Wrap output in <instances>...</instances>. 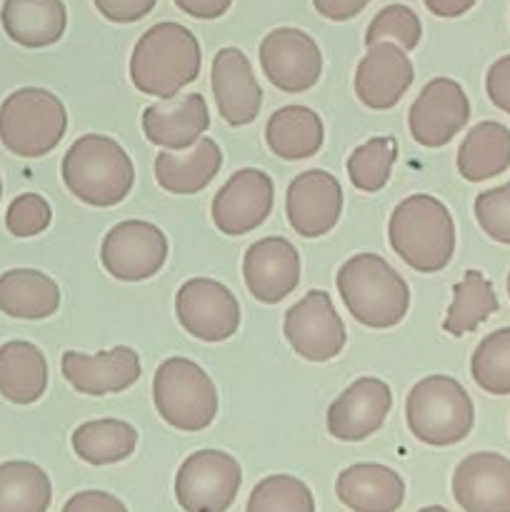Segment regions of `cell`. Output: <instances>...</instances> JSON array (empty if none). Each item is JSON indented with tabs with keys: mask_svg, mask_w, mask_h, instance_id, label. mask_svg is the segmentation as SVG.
Returning <instances> with one entry per match:
<instances>
[{
	"mask_svg": "<svg viewBox=\"0 0 510 512\" xmlns=\"http://www.w3.org/2000/svg\"><path fill=\"white\" fill-rule=\"evenodd\" d=\"M203 65L200 43L185 25L155 23L145 30L130 55V83L143 95L170 100L195 83Z\"/></svg>",
	"mask_w": 510,
	"mask_h": 512,
	"instance_id": "6da1fadb",
	"label": "cell"
},
{
	"mask_svg": "<svg viewBox=\"0 0 510 512\" xmlns=\"http://www.w3.org/2000/svg\"><path fill=\"white\" fill-rule=\"evenodd\" d=\"M388 240L405 265L418 273H440L455 253L453 215L435 195H408L390 215Z\"/></svg>",
	"mask_w": 510,
	"mask_h": 512,
	"instance_id": "7a4b0ae2",
	"label": "cell"
},
{
	"mask_svg": "<svg viewBox=\"0 0 510 512\" xmlns=\"http://www.w3.org/2000/svg\"><path fill=\"white\" fill-rule=\"evenodd\" d=\"M63 183L80 203L113 208L123 203L135 185V165L118 140L108 135H80L65 153Z\"/></svg>",
	"mask_w": 510,
	"mask_h": 512,
	"instance_id": "3957f363",
	"label": "cell"
},
{
	"mask_svg": "<svg viewBox=\"0 0 510 512\" xmlns=\"http://www.w3.org/2000/svg\"><path fill=\"white\" fill-rule=\"evenodd\" d=\"M335 283L348 313L365 328H393L408 315V283L380 255L360 253L348 258Z\"/></svg>",
	"mask_w": 510,
	"mask_h": 512,
	"instance_id": "277c9868",
	"label": "cell"
},
{
	"mask_svg": "<svg viewBox=\"0 0 510 512\" xmlns=\"http://www.w3.org/2000/svg\"><path fill=\"white\" fill-rule=\"evenodd\" d=\"M405 420L420 443L448 448L468 438L475 425V408L458 380L450 375H428L410 388Z\"/></svg>",
	"mask_w": 510,
	"mask_h": 512,
	"instance_id": "5b68a950",
	"label": "cell"
},
{
	"mask_svg": "<svg viewBox=\"0 0 510 512\" xmlns=\"http://www.w3.org/2000/svg\"><path fill=\"white\" fill-rule=\"evenodd\" d=\"M68 113L45 88H20L0 105V143L18 158H43L63 140Z\"/></svg>",
	"mask_w": 510,
	"mask_h": 512,
	"instance_id": "8992f818",
	"label": "cell"
},
{
	"mask_svg": "<svg viewBox=\"0 0 510 512\" xmlns=\"http://www.w3.org/2000/svg\"><path fill=\"white\" fill-rule=\"evenodd\" d=\"M153 403L170 428L198 433L218 415V388L198 363L175 355L155 370Z\"/></svg>",
	"mask_w": 510,
	"mask_h": 512,
	"instance_id": "52a82bcc",
	"label": "cell"
},
{
	"mask_svg": "<svg viewBox=\"0 0 510 512\" xmlns=\"http://www.w3.org/2000/svg\"><path fill=\"white\" fill-rule=\"evenodd\" d=\"M243 485V470L223 450L188 455L175 475V498L185 512H228Z\"/></svg>",
	"mask_w": 510,
	"mask_h": 512,
	"instance_id": "ba28073f",
	"label": "cell"
},
{
	"mask_svg": "<svg viewBox=\"0 0 510 512\" xmlns=\"http://www.w3.org/2000/svg\"><path fill=\"white\" fill-rule=\"evenodd\" d=\"M168 260V235L148 220H123L105 233L100 263L123 283L153 278Z\"/></svg>",
	"mask_w": 510,
	"mask_h": 512,
	"instance_id": "9c48e42d",
	"label": "cell"
},
{
	"mask_svg": "<svg viewBox=\"0 0 510 512\" xmlns=\"http://www.w3.org/2000/svg\"><path fill=\"white\" fill-rule=\"evenodd\" d=\"M175 315L185 333L203 343H223L240 328L238 298L213 278L185 280L175 295Z\"/></svg>",
	"mask_w": 510,
	"mask_h": 512,
	"instance_id": "30bf717a",
	"label": "cell"
},
{
	"mask_svg": "<svg viewBox=\"0 0 510 512\" xmlns=\"http://www.w3.org/2000/svg\"><path fill=\"white\" fill-rule=\"evenodd\" d=\"M283 333L295 355L310 363H328L345 348L343 318L325 290H310L285 313Z\"/></svg>",
	"mask_w": 510,
	"mask_h": 512,
	"instance_id": "8fae6325",
	"label": "cell"
},
{
	"mask_svg": "<svg viewBox=\"0 0 510 512\" xmlns=\"http://www.w3.org/2000/svg\"><path fill=\"white\" fill-rule=\"evenodd\" d=\"M275 185L268 173L258 168H240L215 193L210 218L223 235L238 238L260 228L273 213Z\"/></svg>",
	"mask_w": 510,
	"mask_h": 512,
	"instance_id": "7c38bea8",
	"label": "cell"
},
{
	"mask_svg": "<svg viewBox=\"0 0 510 512\" xmlns=\"http://www.w3.org/2000/svg\"><path fill=\"white\" fill-rule=\"evenodd\" d=\"M260 68L283 93H305L320 80L323 55L305 30L275 28L260 43Z\"/></svg>",
	"mask_w": 510,
	"mask_h": 512,
	"instance_id": "4fadbf2b",
	"label": "cell"
},
{
	"mask_svg": "<svg viewBox=\"0 0 510 512\" xmlns=\"http://www.w3.org/2000/svg\"><path fill=\"white\" fill-rule=\"evenodd\" d=\"M470 120V100L453 78H435L410 105L408 128L415 143L425 148L448 145Z\"/></svg>",
	"mask_w": 510,
	"mask_h": 512,
	"instance_id": "5bb4252c",
	"label": "cell"
},
{
	"mask_svg": "<svg viewBox=\"0 0 510 512\" xmlns=\"http://www.w3.org/2000/svg\"><path fill=\"white\" fill-rule=\"evenodd\" d=\"M393 408V393L385 380L365 375L350 383L328 408V433L343 443H360L383 428Z\"/></svg>",
	"mask_w": 510,
	"mask_h": 512,
	"instance_id": "9a60e30c",
	"label": "cell"
},
{
	"mask_svg": "<svg viewBox=\"0 0 510 512\" xmlns=\"http://www.w3.org/2000/svg\"><path fill=\"white\" fill-rule=\"evenodd\" d=\"M290 228L303 238H320L338 225L343 213V188L328 170H305L295 175L285 195Z\"/></svg>",
	"mask_w": 510,
	"mask_h": 512,
	"instance_id": "2e32d148",
	"label": "cell"
},
{
	"mask_svg": "<svg viewBox=\"0 0 510 512\" xmlns=\"http://www.w3.org/2000/svg\"><path fill=\"white\" fill-rule=\"evenodd\" d=\"M60 370L80 395H93V398L123 393L133 388L143 373L140 355L130 345H115L98 355L65 350L60 358Z\"/></svg>",
	"mask_w": 510,
	"mask_h": 512,
	"instance_id": "e0dca14e",
	"label": "cell"
},
{
	"mask_svg": "<svg viewBox=\"0 0 510 512\" xmlns=\"http://www.w3.org/2000/svg\"><path fill=\"white\" fill-rule=\"evenodd\" d=\"M243 280L255 300L275 305L288 298L300 283V255L280 235L260 238L245 250Z\"/></svg>",
	"mask_w": 510,
	"mask_h": 512,
	"instance_id": "ac0fdd59",
	"label": "cell"
},
{
	"mask_svg": "<svg viewBox=\"0 0 510 512\" xmlns=\"http://www.w3.org/2000/svg\"><path fill=\"white\" fill-rule=\"evenodd\" d=\"M413 78V63L400 45H368V53L355 68V95L365 108L390 110L413 85Z\"/></svg>",
	"mask_w": 510,
	"mask_h": 512,
	"instance_id": "d6986e66",
	"label": "cell"
},
{
	"mask_svg": "<svg viewBox=\"0 0 510 512\" xmlns=\"http://www.w3.org/2000/svg\"><path fill=\"white\" fill-rule=\"evenodd\" d=\"M210 88H213L218 113L233 128L250 125L263 105V90L253 75L248 55L240 48H220L213 58L210 70Z\"/></svg>",
	"mask_w": 510,
	"mask_h": 512,
	"instance_id": "ffe728a7",
	"label": "cell"
},
{
	"mask_svg": "<svg viewBox=\"0 0 510 512\" xmlns=\"http://www.w3.org/2000/svg\"><path fill=\"white\" fill-rule=\"evenodd\" d=\"M453 498L465 512H510V460L473 453L453 473Z\"/></svg>",
	"mask_w": 510,
	"mask_h": 512,
	"instance_id": "44dd1931",
	"label": "cell"
},
{
	"mask_svg": "<svg viewBox=\"0 0 510 512\" xmlns=\"http://www.w3.org/2000/svg\"><path fill=\"white\" fill-rule=\"evenodd\" d=\"M210 110L200 93L160 100L143 110V133L163 150H188L208 133Z\"/></svg>",
	"mask_w": 510,
	"mask_h": 512,
	"instance_id": "7402d4cb",
	"label": "cell"
},
{
	"mask_svg": "<svg viewBox=\"0 0 510 512\" xmlns=\"http://www.w3.org/2000/svg\"><path fill=\"white\" fill-rule=\"evenodd\" d=\"M335 493L353 512H398L405 500V483L388 465L358 463L338 475Z\"/></svg>",
	"mask_w": 510,
	"mask_h": 512,
	"instance_id": "603a6c76",
	"label": "cell"
},
{
	"mask_svg": "<svg viewBox=\"0 0 510 512\" xmlns=\"http://www.w3.org/2000/svg\"><path fill=\"white\" fill-rule=\"evenodd\" d=\"M223 165V153L213 138L203 135L188 150H160L155 155V180L165 193L195 195L213 183Z\"/></svg>",
	"mask_w": 510,
	"mask_h": 512,
	"instance_id": "cb8c5ba5",
	"label": "cell"
},
{
	"mask_svg": "<svg viewBox=\"0 0 510 512\" xmlns=\"http://www.w3.org/2000/svg\"><path fill=\"white\" fill-rule=\"evenodd\" d=\"M0 20L13 43L23 48H48L63 38L68 10L63 0H5Z\"/></svg>",
	"mask_w": 510,
	"mask_h": 512,
	"instance_id": "d4e9b609",
	"label": "cell"
},
{
	"mask_svg": "<svg viewBox=\"0 0 510 512\" xmlns=\"http://www.w3.org/2000/svg\"><path fill=\"white\" fill-rule=\"evenodd\" d=\"M60 288L50 275L13 268L0 275V313L15 320H45L58 313Z\"/></svg>",
	"mask_w": 510,
	"mask_h": 512,
	"instance_id": "484cf974",
	"label": "cell"
},
{
	"mask_svg": "<svg viewBox=\"0 0 510 512\" xmlns=\"http://www.w3.org/2000/svg\"><path fill=\"white\" fill-rule=\"evenodd\" d=\"M48 388V360L38 345L10 340L0 348V395L13 405L38 403Z\"/></svg>",
	"mask_w": 510,
	"mask_h": 512,
	"instance_id": "4316f807",
	"label": "cell"
},
{
	"mask_svg": "<svg viewBox=\"0 0 510 512\" xmlns=\"http://www.w3.org/2000/svg\"><path fill=\"white\" fill-rule=\"evenodd\" d=\"M268 148L283 160H303L323 148L325 128L320 115L308 105H285L265 125Z\"/></svg>",
	"mask_w": 510,
	"mask_h": 512,
	"instance_id": "83f0119b",
	"label": "cell"
},
{
	"mask_svg": "<svg viewBox=\"0 0 510 512\" xmlns=\"http://www.w3.org/2000/svg\"><path fill=\"white\" fill-rule=\"evenodd\" d=\"M510 168V128L483 120L465 135L458 148V173L468 183H483Z\"/></svg>",
	"mask_w": 510,
	"mask_h": 512,
	"instance_id": "f1b7e54d",
	"label": "cell"
},
{
	"mask_svg": "<svg viewBox=\"0 0 510 512\" xmlns=\"http://www.w3.org/2000/svg\"><path fill=\"white\" fill-rule=\"evenodd\" d=\"M70 445H73V453L83 463L100 468V465H113L120 463V460H128L135 453V448H138V430L130 423H125V420H88V423L75 428Z\"/></svg>",
	"mask_w": 510,
	"mask_h": 512,
	"instance_id": "f546056e",
	"label": "cell"
},
{
	"mask_svg": "<svg viewBox=\"0 0 510 512\" xmlns=\"http://www.w3.org/2000/svg\"><path fill=\"white\" fill-rule=\"evenodd\" d=\"M500 303L493 283L480 270H465L463 280L453 288V303L445 313L443 330L448 335L475 333L493 313H498Z\"/></svg>",
	"mask_w": 510,
	"mask_h": 512,
	"instance_id": "4dcf8cb0",
	"label": "cell"
},
{
	"mask_svg": "<svg viewBox=\"0 0 510 512\" xmlns=\"http://www.w3.org/2000/svg\"><path fill=\"white\" fill-rule=\"evenodd\" d=\"M53 485L40 465L8 460L0 465V512H48Z\"/></svg>",
	"mask_w": 510,
	"mask_h": 512,
	"instance_id": "1f68e13d",
	"label": "cell"
},
{
	"mask_svg": "<svg viewBox=\"0 0 510 512\" xmlns=\"http://www.w3.org/2000/svg\"><path fill=\"white\" fill-rule=\"evenodd\" d=\"M395 160H398V140L390 135H378L358 145L350 153L345 168L355 188L363 193H378L388 185Z\"/></svg>",
	"mask_w": 510,
	"mask_h": 512,
	"instance_id": "d6a6232c",
	"label": "cell"
},
{
	"mask_svg": "<svg viewBox=\"0 0 510 512\" xmlns=\"http://www.w3.org/2000/svg\"><path fill=\"white\" fill-rule=\"evenodd\" d=\"M470 375L488 395H510V328L485 335L470 358Z\"/></svg>",
	"mask_w": 510,
	"mask_h": 512,
	"instance_id": "836d02e7",
	"label": "cell"
},
{
	"mask_svg": "<svg viewBox=\"0 0 510 512\" xmlns=\"http://www.w3.org/2000/svg\"><path fill=\"white\" fill-rule=\"evenodd\" d=\"M245 512H315V500L295 475H268L253 488Z\"/></svg>",
	"mask_w": 510,
	"mask_h": 512,
	"instance_id": "e575fe53",
	"label": "cell"
},
{
	"mask_svg": "<svg viewBox=\"0 0 510 512\" xmlns=\"http://www.w3.org/2000/svg\"><path fill=\"white\" fill-rule=\"evenodd\" d=\"M420 38H423V25L415 15L413 8L403 3L385 5L368 25L365 33V45L375 43H395L408 53V50L418 48Z\"/></svg>",
	"mask_w": 510,
	"mask_h": 512,
	"instance_id": "d590c367",
	"label": "cell"
},
{
	"mask_svg": "<svg viewBox=\"0 0 510 512\" xmlns=\"http://www.w3.org/2000/svg\"><path fill=\"white\" fill-rule=\"evenodd\" d=\"M50 220H53V210L48 200L38 193H23L8 205L5 228L15 238H33L50 228Z\"/></svg>",
	"mask_w": 510,
	"mask_h": 512,
	"instance_id": "8d00e7d4",
	"label": "cell"
},
{
	"mask_svg": "<svg viewBox=\"0 0 510 512\" xmlns=\"http://www.w3.org/2000/svg\"><path fill=\"white\" fill-rule=\"evenodd\" d=\"M475 220L488 238L510 245V180L475 198Z\"/></svg>",
	"mask_w": 510,
	"mask_h": 512,
	"instance_id": "74e56055",
	"label": "cell"
},
{
	"mask_svg": "<svg viewBox=\"0 0 510 512\" xmlns=\"http://www.w3.org/2000/svg\"><path fill=\"white\" fill-rule=\"evenodd\" d=\"M98 13L110 23H135L155 8L158 0H93Z\"/></svg>",
	"mask_w": 510,
	"mask_h": 512,
	"instance_id": "f35d334b",
	"label": "cell"
},
{
	"mask_svg": "<svg viewBox=\"0 0 510 512\" xmlns=\"http://www.w3.org/2000/svg\"><path fill=\"white\" fill-rule=\"evenodd\" d=\"M485 93L490 103L510 115V55L495 60L485 75Z\"/></svg>",
	"mask_w": 510,
	"mask_h": 512,
	"instance_id": "ab89813d",
	"label": "cell"
},
{
	"mask_svg": "<svg viewBox=\"0 0 510 512\" xmlns=\"http://www.w3.org/2000/svg\"><path fill=\"white\" fill-rule=\"evenodd\" d=\"M63 512H128V508L103 490H83L63 505Z\"/></svg>",
	"mask_w": 510,
	"mask_h": 512,
	"instance_id": "60d3db41",
	"label": "cell"
},
{
	"mask_svg": "<svg viewBox=\"0 0 510 512\" xmlns=\"http://www.w3.org/2000/svg\"><path fill=\"white\" fill-rule=\"evenodd\" d=\"M368 3L370 0H313L315 10H318L323 18L335 20V23L355 18Z\"/></svg>",
	"mask_w": 510,
	"mask_h": 512,
	"instance_id": "b9f144b4",
	"label": "cell"
},
{
	"mask_svg": "<svg viewBox=\"0 0 510 512\" xmlns=\"http://www.w3.org/2000/svg\"><path fill=\"white\" fill-rule=\"evenodd\" d=\"M180 10L190 18L198 20H215L220 15L228 13V8L233 5V0H175Z\"/></svg>",
	"mask_w": 510,
	"mask_h": 512,
	"instance_id": "7bdbcfd3",
	"label": "cell"
},
{
	"mask_svg": "<svg viewBox=\"0 0 510 512\" xmlns=\"http://www.w3.org/2000/svg\"><path fill=\"white\" fill-rule=\"evenodd\" d=\"M425 8L438 18H458L475 5V0H423Z\"/></svg>",
	"mask_w": 510,
	"mask_h": 512,
	"instance_id": "ee69618b",
	"label": "cell"
},
{
	"mask_svg": "<svg viewBox=\"0 0 510 512\" xmlns=\"http://www.w3.org/2000/svg\"><path fill=\"white\" fill-rule=\"evenodd\" d=\"M418 512H448V510L440 508V505H430V508H423V510H418Z\"/></svg>",
	"mask_w": 510,
	"mask_h": 512,
	"instance_id": "f6af8a7d",
	"label": "cell"
},
{
	"mask_svg": "<svg viewBox=\"0 0 510 512\" xmlns=\"http://www.w3.org/2000/svg\"><path fill=\"white\" fill-rule=\"evenodd\" d=\"M0 195H3V180H0Z\"/></svg>",
	"mask_w": 510,
	"mask_h": 512,
	"instance_id": "bcb514c9",
	"label": "cell"
},
{
	"mask_svg": "<svg viewBox=\"0 0 510 512\" xmlns=\"http://www.w3.org/2000/svg\"><path fill=\"white\" fill-rule=\"evenodd\" d=\"M508 295H510V273H508Z\"/></svg>",
	"mask_w": 510,
	"mask_h": 512,
	"instance_id": "7dc6e473",
	"label": "cell"
}]
</instances>
